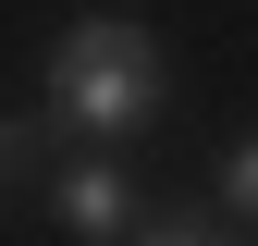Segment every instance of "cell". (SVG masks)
I'll return each instance as SVG.
<instances>
[{
	"label": "cell",
	"instance_id": "277c9868",
	"mask_svg": "<svg viewBox=\"0 0 258 246\" xmlns=\"http://www.w3.org/2000/svg\"><path fill=\"white\" fill-rule=\"evenodd\" d=\"M136 246H221L209 222H136Z\"/></svg>",
	"mask_w": 258,
	"mask_h": 246
},
{
	"label": "cell",
	"instance_id": "5b68a950",
	"mask_svg": "<svg viewBox=\"0 0 258 246\" xmlns=\"http://www.w3.org/2000/svg\"><path fill=\"white\" fill-rule=\"evenodd\" d=\"M37 160V123H0V172H25Z\"/></svg>",
	"mask_w": 258,
	"mask_h": 246
},
{
	"label": "cell",
	"instance_id": "3957f363",
	"mask_svg": "<svg viewBox=\"0 0 258 246\" xmlns=\"http://www.w3.org/2000/svg\"><path fill=\"white\" fill-rule=\"evenodd\" d=\"M221 209H234V222H258V136L234 148V172H221Z\"/></svg>",
	"mask_w": 258,
	"mask_h": 246
},
{
	"label": "cell",
	"instance_id": "6da1fadb",
	"mask_svg": "<svg viewBox=\"0 0 258 246\" xmlns=\"http://www.w3.org/2000/svg\"><path fill=\"white\" fill-rule=\"evenodd\" d=\"M160 111V61H148V25L123 13H86L49 61V123H86V136H123V123Z\"/></svg>",
	"mask_w": 258,
	"mask_h": 246
},
{
	"label": "cell",
	"instance_id": "7a4b0ae2",
	"mask_svg": "<svg viewBox=\"0 0 258 246\" xmlns=\"http://www.w3.org/2000/svg\"><path fill=\"white\" fill-rule=\"evenodd\" d=\"M61 222H74L86 246H111V234H136V222H148V209H136V184H123L111 160H86L74 184H61Z\"/></svg>",
	"mask_w": 258,
	"mask_h": 246
}]
</instances>
